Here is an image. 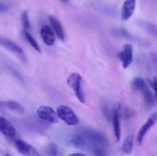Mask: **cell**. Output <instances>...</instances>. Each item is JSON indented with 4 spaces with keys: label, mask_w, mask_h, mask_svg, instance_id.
I'll use <instances>...</instances> for the list:
<instances>
[{
    "label": "cell",
    "mask_w": 157,
    "mask_h": 156,
    "mask_svg": "<svg viewBox=\"0 0 157 156\" xmlns=\"http://www.w3.org/2000/svg\"><path fill=\"white\" fill-rule=\"evenodd\" d=\"M133 141L134 137L133 135H130L125 139L122 145V151L125 154H130L132 152L133 148Z\"/></svg>",
    "instance_id": "16"
},
{
    "label": "cell",
    "mask_w": 157,
    "mask_h": 156,
    "mask_svg": "<svg viewBox=\"0 0 157 156\" xmlns=\"http://www.w3.org/2000/svg\"><path fill=\"white\" fill-rule=\"evenodd\" d=\"M0 132L4 136L13 138L16 136V130L12 123L6 118L0 116Z\"/></svg>",
    "instance_id": "9"
},
{
    "label": "cell",
    "mask_w": 157,
    "mask_h": 156,
    "mask_svg": "<svg viewBox=\"0 0 157 156\" xmlns=\"http://www.w3.org/2000/svg\"><path fill=\"white\" fill-rule=\"evenodd\" d=\"M133 47L132 44H125L124 46V49L119 52L117 54L118 58H120L121 61L122 62L123 67L127 68L133 62Z\"/></svg>",
    "instance_id": "7"
},
{
    "label": "cell",
    "mask_w": 157,
    "mask_h": 156,
    "mask_svg": "<svg viewBox=\"0 0 157 156\" xmlns=\"http://www.w3.org/2000/svg\"><path fill=\"white\" fill-rule=\"evenodd\" d=\"M9 9L7 5L0 2V12H6Z\"/></svg>",
    "instance_id": "25"
},
{
    "label": "cell",
    "mask_w": 157,
    "mask_h": 156,
    "mask_svg": "<svg viewBox=\"0 0 157 156\" xmlns=\"http://www.w3.org/2000/svg\"><path fill=\"white\" fill-rule=\"evenodd\" d=\"M143 28L145 29L147 32L153 35L155 38H157V25L153 24L151 22H144L143 24Z\"/></svg>",
    "instance_id": "22"
},
{
    "label": "cell",
    "mask_w": 157,
    "mask_h": 156,
    "mask_svg": "<svg viewBox=\"0 0 157 156\" xmlns=\"http://www.w3.org/2000/svg\"><path fill=\"white\" fill-rule=\"evenodd\" d=\"M57 114L59 119L64 121L67 125H75L79 123V119L75 112L67 106L61 105L57 108Z\"/></svg>",
    "instance_id": "3"
},
{
    "label": "cell",
    "mask_w": 157,
    "mask_h": 156,
    "mask_svg": "<svg viewBox=\"0 0 157 156\" xmlns=\"http://www.w3.org/2000/svg\"><path fill=\"white\" fill-rule=\"evenodd\" d=\"M142 93L143 95H144V100H145L146 104L148 106L153 105V102H154V96H153L151 90L148 88V87H146V88L143 90Z\"/></svg>",
    "instance_id": "18"
},
{
    "label": "cell",
    "mask_w": 157,
    "mask_h": 156,
    "mask_svg": "<svg viewBox=\"0 0 157 156\" xmlns=\"http://www.w3.org/2000/svg\"><path fill=\"white\" fill-rule=\"evenodd\" d=\"M37 115L41 119L48 122L55 123L58 122V116L57 112L48 106H41L37 110Z\"/></svg>",
    "instance_id": "4"
},
{
    "label": "cell",
    "mask_w": 157,
    "mask_h": 156,
    "mask_svg": "<svg viewBox=\"0 0 157 156\" xmlns=\"http://www.w3.org/2000/svg\"><path fill=\"white\" fill-rule=\"evenodd\" d=\"M136 0H125L122 6L121 18L124 21H127L133 15L136 9Z\"/></svg>",
    "instance_id": "10"
},
{
    "label": "cell",
    "mask_w": 157,
    "mask_h": 156,
    "mask_svg": "<svg viewBox=\"0 0 157 156\" xmlns=\"http://www.w3.org/2000/svg\"><path fill=\"white\" fill-rule=\"evenodd\" d=\"M21 24H22V27L24 28V31H28L31 28V23L29 21V12L27 11H24L21 14Z\"/></svg>",
    "instance_id": "20"
},
{
    "label": "cell",
    "mask_w": 157,
    "mask_h": 156,
    "mask_svg": "<svg viewBox=\"0 0 157 156\" xmlns=\"http://www.w3.org/2000/svg\"><path fill=\"white\" fill-rule=\"evenodd\" d=\"M49 21H50L51 24L53 28V30L56 33L58 38L61 41H64V29H63V27L61 23H60V21L53 16H49Z\"/></svg>",
    "instance_id": "14"
},
{
    "label": "cell",
    "mask_w": 157,
    "mask_h": 156,
    "mask_svg": "<svg viewBox=\"0 0 157 156\" xmlns=\"http://www.w3.org/2000/svg\"><path fill=\"white\" fill-rule=\"evenodd\" d=\"M46 154L48 156H62L58 146L55 143H50L46 148Z\"/></svg>",
    "instance_id": "19"
},
{
    "label": "cell",
    "mask_w": 157,
    "mask_h": 156,
    "mask_svg": "<svg viewBox=\"0 0 157 156\" xmlns=\"http://www.w3.org/2000/svg\"><path fill=\"white\" fill-rule=\"evenodd\" d=\"M68 156H87L86 154H82V153H72L70 154Z\"/></svg>",
    "instance_id": "26"
},
{
    "label": "cell",
    "mask_w": 157,
    "mask_h": 156,
    "mask_svg": "<svg viewBox=\"0 0 157 156\" xmlns=\"http://www.w3.org/2000/svg\"><path fill=\"white\" fill-rule=\"evenodd\" d=\"M0 109H8L9 110L21 114L25 112V109L18 102L14 100L0 101Z\"/></svg>",
    "instance_id": "13"
},
{
    "label": "cell",
    "mask_w": 157,
    "mask_h": 156,
    "mask_svg": "<svg viewBox=\"0 0 157 156\" xmlns=\"http://www.w3.org/2000/svg\"><path fill=\"white\" fill-rule=\"evenodd\" d=\"M152 87H153V90H154L155 94H156V96L157 98V77L156 76H155V77L153 78V82H152Z\"/></svg>",
    "instance_id": "24"
},
{
    "label": "cell",
    "mask_w": 157,
    "mask_h": 156,
    "mask_svg": "<svg viewBox=\"0 0 157 156\" xmlns=\"http://www.w3.org/2000/svg\"><path fill=\"white\" fill-rule=\"evenodd\" d=\"M41 37L42 38L43 41L46 45L52 46L55 42V34H54L53 30L49 27L48 25L45 24L41 28Z\"/></svg>",
    "instance_id": "11"
},
{
    "label": "cell",
    "mask_w": 157,
    "mask_h": 156,
    "mask_svg": "<svg viewBox=\"0 0 157 156\" xmlns=\"http://www.w3.org/2000/svg\"><path fill=\"white\" fill-rule=\"evenodd\" d=\"M91 151L94 153V156H108L105 150V148H103V147L92 146Z\"/></svg>",
    "instance_id": "23"
},
{
    "label": "cell",
    "mask_w": 157,
    "mask_h": 156,
    "mask_svg": "<svg viewBox=\"0 0 157 156\" xmlns=\"http://www.w3.org/2000/svg\"><path fill=\"white\" fill-rule=\"evenodd\" d=\"M131 85L134 90L141 92L147 87L144 80L141 77H135L134 79L132 80Z\"/></svg>",
    "instance_id": "17"
},
{
    "label": "cell",
    "mask_w": 157,
    "mask_h": 156,
    "mask_svg": "<svg viewBox=\"0 0 157 156\" xmlns=\"http://www.w3.org/2000/svg\"><path fill=\"white\" fill-rule=\"evenodd\" d=\"M63 1H67V0H63Z\"/></svg>",
    "instance_id": "28"
},
{
    "label": "cell",
    "mask_w": 157,
    "mask_h": 156,
    "mask_svg": "<svg viewBox=\"0 0 157 156\" xmlns=\"http://www.w3.org/2000/svg\"><path fill=\"white\" fill-rule=\"evenodd\" d=\"M15 145L18 152L23 156H41L36 148L21 139L15 140Z\"/></svg>",
    "instance_id": "6"
},
{
    "label": "cell",
    "mask_w": 157,
    "mask_h": 156,
    "mask_svg": "<svg viewBox=\"0 0 157 156\" xmlns=\"http://www.w3.org/2000/svg\"><path fill=\"white\" fill-rule=\"evenodd\" d=\"M6 156H12V155H11V154H6Z\"/></svg>",
    "instance_id": "27"
},
{
    "label": "cell",
    "mask_w": 157,
    "mask_h": 156,
    "mask_svg": "<svg viewBox=\"0 0 157 156\" xmlns=\"http://www.w3.org/2000/svg\"><path fill=\"white\" fill-rule=\"evenodd\" d=\"M157 122V111L154 112L152 113L147 119V122L142 125L140 128L139 132H138L137 137H136V140H137L138 144L140 145H142L143 142H144V139L145 137L146 134L147 132Z\"/></svg>",
    "instance_id": "5"
},
{
    "label": "cell",
    "mask_w": 157,
    "mask_h": 156,
    "mask_svg": "<svg viewBox=\"0 0 157 156\" xmlns=\"http://www.w3.org/2000/svg\"><path fill=\"white\" fill-rule=\"evenodd\" d=\"M82 76L78 73H72L67 76V84L74 90L78 100L82 103H84L85 96L83 92L82 87Z\"/></svg>",
    "instance_id": "2"
},
{
    "label": "cell",
    "mask_w": 157,
    "mask_h": 156,
    "mask_svg": "<svg viewBox=\"0 0 157 156\" xmlns=\"http://www.w3.org/2000/svg\"><path fill=\"white\" fill-rule=\"evenodd\" d=\"M120 117H121V105H120L119 103H117L114 106V107H113V114H112V120H113L114 136L118 142L121 140V136Z\"/></svg>",
    "instance_id": "8"
},
{
    "label": "cell",
    "mask_w": 157,
    "mask_h": 156,
    "mask_svg": "<svg viewBox=\"0 0 157 156\" xmlns=\"http://www.w3.org/2000/svg\"><path fill=\"white\" fill-rule=\"evenodd\" d=\"M90 146H99L106 148L108 146V141L102 132L92 129H84L82 133Z\"/></svg>",
    "instance_id": "1"
},
{
    "label": "cell",
    "mask_w": 157,
    "mask_h": 156,
    "mask_svg": "<svg viewBox=\"0 0 157 156\" xmlns=\"http://www.w3.org/2000/svg\"><path fill=\"white\" fill-rule=\"evenodd\" d=\"M69 143L75 148H82L86 146L87 140L83 134H75L71 137Z\"/></svg>",
    "instance_id": "15"
},
{
    "label": "cell",
    "mask_w": 157,
    "mask_h": 156,
    "mask_svg": "<svg viewBox=\"0 0 157 156\" xmlns=\"http://www.w3.org/2000/svg\"><path fill=\"white\" fill-rule=\"evenodd\" d=\"M24 35H25V36L27 41L29 42V44L32 46V47H33V48L35 49L36 51L41 52V48H40L38 42H37L36 40H35V38H34L31 35V34H29V32H26V31H24Z\"/></svg>",
    "instance_id": "21"
},
{
    "label": "cell",
    "mask_w": 157,
    "mask_h": 156,
    "mask_svg": "<svg viewBox=\"0 0 157 156\" xmlns=\"http://www.w3.org/2000/svg\"><path fill=\"white\" fill-rule=\"evenodd\" d=\"M0 45L3 46L10 51L18 54L22 55L24 54V51H23L22 48L21 47H19L18 44L14 43L12 41L6 38H4V37L0 36Z\"/></svg>",
    "instance_id": "12"
}]
</instances>
